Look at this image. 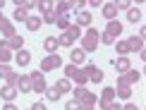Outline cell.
Returning a JSON list of instances; mask_svg holds the SVG:
<instances>
[{"mask_svg": "<svg viewBox=\"0 0 146 110\" xmlns=\"http://www.w3.org/2000/svg\"><path fill=\"white\" fill-rule=\"evenodd\" d=\"M98 29H89L86 34H84V38H82V50L84 53H94V50H98Z\"/></svg>", "mask_w": 146, "mask_h": 110, "instance_id": "1", "label": "cell"}, {"mask_svg": "<svg viewBox=\"0 0 146 110\" xmlns=\"http://www.w3.org/2000/svg\"><path fill=\"white\" fill-rule=\"evenodd\" d=\"M62 70H65V79H74L77 86H84V84L89 82L86 74H84V70H79V67H77V65H72V62H70V65H65Z\"/></svg>", "mask_w": 146, "mask_h": 110, "instance_id": "2", "label": "cell"}, {"mask_svg": "<svg viewBox=\"0 0 146 110\" xmlns=\"http://www.w3.org/2000/svg\"><path fill=\"white\" fill-rule=\"evenodd\" d=\"M60 67H62V58L55 53V55H46V58L41 60L38 72H50V70H60Z\"/></svg>", "mask_w": 146, "mask_h": 110, "instance_id": "3", "label": "cell"}, {"mask_svg": "<svg viewBox=\"0 0 146 110\" xmlns=\"http://www.w3.org/2000/svg\"><path fill=\"white\" fill-rule=\"evenodd\" d=\"M29 82H31V91H36V93H46V89H48V84H46V77H43V72H31L29 74Z\"/></svg>", "mask_w": 146, "mask_h": 110, "instance_id": "4", "label": "cell"}, {"mask_svg": "<svg viewBox=\"0 0 146 110\" xmlns=\"http://www.w3.org/2000/svg\"><path fill=\"white\" fill-rule=\"evenodd\" d=\"M84 74H86V79L89 82H94V84H98V82H103V72L96 67L94 62H89V65H84Z\"/></svg>", "mask_w": 146, "mask_h": 110, "instance_id": "5", "label": "cell"}, {"mask_svg": "<svg viewBox=\"0 0 146 110\" xmlns=\"http://www.w3.org/2000/svg\"><path fill=\"white\" fill-rule=\"evenodd\" d=\"M139 79H141V72H139V70H129V72H125V74L117 77V84H127V86H132V84H137Z\"/></svg>", "mask_w": 146, "mask_h": 110, "instance_id": "6", "label": "cell"}, {"mask_svg": "<svg viewBox=\"0 0 146 110\" xmlns=\"http://www.w3.org/2000/svg\"><path fill=\"white\" fill-rule=\"evenodd\" d=\"M77 103H79V110H94V105L98 103V96H96V93H89V91H86V93H84Z\"/></svg>", "mask_w": 146, "mask_h": 110, "instance_id": "7", "label": "cell"}, {"mask_svg": "<svg viewBox=\"0 0 146 110\" xmlns=\"http://www.w3.org/2000/svg\"><path fill=\"white\" fill-rule=\"evenodd\" d=\"M103 34H108V36H113V38H117V36L122 34V24H120L117 19L108 22V27H106V31H103Z\"/></svg>", "mask_w": 146, "mask_h": 110, "instance_id": "8", "label": "cell"}, {"mask_svg": "<svg viewBox=\"0 0 146 110\" xmlns=\"http://www.w3.org/2000/svg\"><path fill=\"white\" fill-rule=\"evenodd\" d=\"M12 60V50L7 46V41H0V65H7Z\"/></svg>", "mask_w": 146, "mask_h": 110, "instance_id": "9", "label": "cell"}, {"mask_svg": "<svg viewBox=\"0 0 146 110\" xmlns=\"http://www.w3.org/2000/svg\"><path fill=\"white\" fill-rule=\"evenodd\" d=\"M17 93H19V91L12 89V86H3V89H0V98H3L5 103H12V101L17 98Z\"/></svg>", "mask_w": 146, "mask_h": 110, "instance_id": "10", "label": "cell"}, {"mask_svg": "<svg viewBox=\"0 0 146 110\" xmlns=\"http://www.w3.org/2000/svg\"><path fill=\"white\" fill-rule=\"evenodd\" d=\"M15 60H17V65H19V67H27L29 62H31V53L22 48V50H17V53H15Z\"/></svg>", "mask_w": 146, "mask_h": 110, "instance_id": "11", "label": "cell"}, {"mask_svg": "<svg viewBox=\"0 0 146 110\" xmlns=\"http://www.w3.org/2000/svg\"><path fill=\"white\" fill-rule=\"evenodd\" d=\"M113 65H115V70H117V74H125V72H129V70H132V65H129V60H127V58H117V60H113Z\"/></svg>", "mask_w": 146, "mask_h": 110, "instance_id": "12", "label": "cell"}, {"mask_svg": "<svg viewBox=\"0 0 146 110\" xmlns=\"http://www.w3.org/2000/svg\"><path fill=\"white\" fill-rule=\"evenodd\" d=\"M103 17H106L108 22H113L115 17H117V7H115V3H106L103 5V12H101Z\"/></svg>", "mask_w": 146, "mask_h": 110, "instance_id": "13", "label": "cell"}, {"mask_svg": "<svg viewBox=\"0 0 146 110\" xmlns=\"http://www.w3.org/2000/svg\"><path fill=\"white\" fill-rule=\"evenodd\" d=\"M113 101H115V89L113 86H106V89H103V93H101L98 105H106V103H113Z\"/></svg>", "mask_w": 146, "mask_h": 110, "instance_id": "14", "label": "cell"}, {"mask_svg": "<svg viewBox=\"0 0 146 110\" xmlns=\"http://www.w3.org/2000/svg\"><path fill=\"white\" fill-rule=\"evenodd\" d=\"M127 46H129V53H132V50L141 53V50H144V38H139V36H132V38H127Z\"/></svg>", "mask_w": 146, "mask_h": 110, "instance_id": "15", "label": "cell"}, {"mask_svg": "<svg viewBox=\"0 0 146 110\" xmlns=\"http://www.w3.org/2000/svg\"><path fill=\"white\" fill-rule=\"evenodd\" d=\"M43 48H46V50H48V55H55V50H58V38H55V36H48V38L43 41Z\"/></svg>", "mask_w": 146, "mask_h": 110, "instance_id": "16", "label": "cell"}, {"mask_svg": "<svg viewBox=\"0 0 146 110\" xmlns=\"http://www.w3.org/2000/svg\"><path fill=\"white\" fill-rule=\"evenodd\" d=\"M17 91H22V93H29V91H31V82H29V77L19 74V79H17Z\"/></svg>", "mask_w": 146, "mask_h": 110, "instance_id": "17", "label": "cell"}, {"mask_svg": "<svg viewBox=\"0 0 146 110\" xmlns=\"http://www.w3.org/2000/svg\"><path fill=\"white\" fill-rule=\"evenodd\" d=\"M74 41H77V38H74V36H72L70 31H62V34L58 36V46H65V48H70L72 43H74Z\"/></svg>", "mask_w": 146, "mask_h": 110, "instance_id": "18", "label": "cell"}, {"mask_svg": "<svg viewBox=\"0 0 146 110\" xmlns=\"http://www.w3.org/2000/svg\"><path fill=\"white\" fill-rule=\"evenodd\" d=\"M7 46H10V50H22L24 48V38L19 34H15L12 38H7Z\"/></svg>", "mask_w": 146, "mask_h": 110, "instance_id": "19", "label": "cell"}, {"mask_svg": "<svg viewBox=\"0 0 146 110\" xmlns=\"http://www.w3.org/2000/svg\"><path fill=\"white\" fill-rule=\"evenodd\" d=\"M115 96H117V98H132V89L127 86V84H117V89H115Z\"/></svg>", "mask_w": 146, "mask_h": 110, "instance_id": "20", "label": "cell"}, {"mask_svg": "<svg viewBox=\"0 0 146 110\" xmlns=\"http://www.w3.org/2000/svg\"><path fill=\"white\" fill-rule=\"evenodd\" d=\"M91 24V12H77V27H89Z\"/></svg>", "mask_w": 146, "mask_h": 110, "instance_id": "21", "label": "cell"}, {"mask_svg": "<svg viewBox=\"0 0 146 110\" xmlns=\"http://www.w3.org/2000/svg\"><path fill=\"white\" fill-rule=\"evenodd\" d=\"M141 10H139V7H129V10H127V19H129L132 24H137V22H141Z\"/></svg>", "mask_w": 146, "mask_h": 110, "instance_id": "22", "label": "cell"}, {"mask_svg": "<svg viewBox=\"0 0 146 110\" xmlns=\"http://www.w3.org/2000/svg\"><path fill=\"white\" fill-rule=\"evenodd\" d=\"M70 58H72V65H77V67H79V65H84V60H86V53L77 48V50H72Z\"/></svg>", "mask_w": 146, "mask_h": 110, "instance_id": "23", "label": "cell"}, {"mask_svg": "<svg viewBox=\"0 0 146 110\" xmlns=\"http://www.w3.org/2000/svg\"><path fill=\"white\" fill-rule=\"evenodd\" d=\"M27 17H29V10L24 5H17L15 7V22H27Z\"/></svg>", "mask_w": 146, "mask_h": 110, "instance_id": "24", "label": "cell"}, {"mask_svg": "<svg viewBox=\"0 0 146 110\" xmlns=\"http://www.w3.org/2000/svg\"><path fill=\"white\" fill-rule=\"evenodd\" d=\"M0 31H3V36H5V38H12V36H15V27H12V24L5 19L3 24H0Z\"/></svg>", "mask_w": 146, "mask_h": 110, "instance_id": "25", "label": "cell"}, {"mask_svg": "<svg viewBox=\"0 0 146 110\" xmlns=\"http://www.w3.org/2000/svg\"><path fill=\"white\" fill-rule=\"evenodd\" d=\"M60 96H62V93H60L58 86H48V89H46V98H48V101H60Z\"/></svg>", "mask_w": 146, "mask_h": 110, "instance_id": "26", "label": "cell"}, {"mask_svg": "<svg viewBox=\"0 0 146 110\" xmlns=\"http://www.w3.org/2000/svg\"><path fill=\"white\" fill-rule=\"evenodd\" d=\"M41 24H43V22H41V17H27V27L31 29V31H38Z\"/></svg>", "mask_w": 146, "mask_h": 110, "instance_id": "27", "label": "cell"}, {"mask_svg": "<svg viewBox=\"0 0 146 110\" xmlns=\"http://www.w3.org/2000/svg\"><path fill=\"white\" fill-rule=\"evenodd\" d=\"M36 7L43 12V15H48V12H53V3H48V0H41V3H36Z\"/></svg>", "mask_w": 146, "mask_h": 110, "instance_id": "28", "label": "cell"}, {"mask_svg": "<svg viewBox=\"0 0 146 110\" xmlns=\"http://www.w3.org/2000/svg\"><path fill=\"white\" fill-rule=\"evenodd\" d=\"M58 29H60V31H67V27H70V19H67V17H58Z\"/></svg>", "mask_w": 146, "mask_h": 110, "instance_id": "29", "label": "cell"}, {"mask_svg": "<svg viewBox=\"0 0 146 110\" xmlns=\"http://www.w3.org/2000/svg\"><path fill=\"white\" fill-rule=\"evenodd\" d=\"M17 79H19V74H17V72H12V74H10L7 79H5V82H7L5 86H12V89H17Z\"/></svg>", "mask_w": 146, "mask_h": 110, "instance_id": "30", "label": "cell"}, {"mask_svg": "<svg viewBox=\"0 0 146 110\" xmlns=\"http://www.w3.org/2000/svg\"><path fill=\"white\" fill-rule=\"evenodd\" d=\"M55 86L60 89V93H65V91H70V89H72V86H70V79H60Z\"/></svg>", "mask_w": 146, "mask_h": 110, "instance_id": "31", "label": "cell"}, {"mask_svg": "<svg viewBox=\"0 0 146 110\" xmlns=\"http://www.w3.org/2000/svg\"><path fill=\"white\" fill-rule=\"evenodd\" d=\"M41 22H43V24H55V22H58V17H55V12H48V15L41 17Z\"/></svg>", "mask_w": 146, "mask_h": 110, "instance_id": "32", "label": "cell"}, {"mask_svg": "<svg viewBox=\"0 0 146 110\" xmlns=\"http://www.w3.org/2000/svg\"><path fill=\"white\" fill-rule=\"evenodd\" d=\"M117 53L122 55V58L129 53V46H127V41H117Z\"/></svg>", "mask_w": 146, "mask_h": 110, "instance_id": "33", "label": "cell"}, {"mask_svg": "<svg viewBox=\"0 0 146 110\" xmlns=\"http://www.w3.org/2000/svg\"><path fill=\"white\" fill-rule=\"evenodd\" d=\"M12 74V70H10V67L7 65H0V79H7Z\"/></svg>", "mask_w": 146, "mask_h": 110, "instance_id": "34", "label": "cell"}, {"mask_svg": "<svg viewBox=\"0 0 146 110\" xmlns=\"http://www.w3.org/2000/svg\"><path fill=\"white\" fill-rule=\"evenodd\" d=\"M72 93H74V101H79L84 93H86V89H84V86H77V89H72Z\"/></svg>", "mask_w": 146, "mask_h": 110, "instance_id": "35", "label": "cell"}, {"mask_svg": "<svg viewBox=\"0 0 146 110\" xmlns=\"http://www.w3.org/2000/svg\"><path fill=\"white\" fill-rule=\"evenodd\" d=\"M67 31H70L72 36H74V38H79V34H82V29H79L77 24H70V27H67Z\"/></svg>", "mask_w": 146, "mask_h": 110, "instance_id": "36", "label": "cell"}, {"mask_svg": "<svg viewBox=\"0 0 146 110\" xmlns=\"http://www.w3.org/2000/svg\"><path fill=\"white\" fill-rule=\"evenodd\" d=\"M101 108H103V110H122V105L115 103V101H113V103H106V105H101Z\"/></svg>", "mask_w": 146, "mask_h": 110, "instance_id": "37", "label": "cell"}, {"mask_svg": "<svg viewBox=\"0 0 146 110\" xmlns=\"http://www.w3.org/2000/svg\"><path fill=\"white\" fill-rule=\"evenodd\" d=\"M65 110H79V103L77 101H67L65 103Z\"/></svg>", "mask_w": 146, "mask_h": 110, "instance_id": "38", "label": "cell"}, {"mask_svg": "<svg viewBox=\"0 0 146 110\" xmlns=\"http://www.w3.org/2000/svg\"><path fill=\"white\" fill-rule=\"evenodd\" d=\"M115 7H117V10H129L132 5L127 3V0H120V3H115Z\"/></svg>", "mask_w": 146, "mask_h": 110, "instance_id": "39", "label": "cell"}, {"mask_svg": "<svg viewBox=\"0 0 146 110\" xmlns=\"http://www.w3.org/2000/svg\"><path fill=\"white\" fill-rule=\"evenodd\" d=\"M84 5H86V3H84V0H77V3H72V10H82Z\"/></svg>", "mask_w": 146, "mask_h": 110, "instance_id": "40", "label": "cell"}, {"mask_svg": "<svg viewBox=\"0 0 146 110\" xmlns=\"http://www.w3.org/2000/svg\"><path fill=\"white\" fill-rule=\"evenodd\" d=\"M31 110H46V105L38 101V103H34V105H31Z\"/></svg>", "mask_w": 146, "mask_h": 110, "instance_id": "41", "label": "cell"}, {"mask_svg": "<svg viewBox=\"0 0 146 110\" xmlns=\"http://www.w3.org/2000/svg\"><path fill=\"white\" fill-rule=\"evenodd\" d=\"M3 110H17V105H15V103H5Z\"/></svg>", "mask_w": 146, "mask_h": 110, "instance_id": "42", "label": "cell"}, {"mask_svg": "<svg viewBox=\"0 0 146 110\" xmlns=\"http://www.w3.org/2000/svg\"><path fill=\"white\" fill-rule=\"evenodd\" d=\"M122 110H139V108L134 105V103H127V105H122Z\"/></svg>", "mask_w": 146, "mask_h": 110, "instance_id": "43", "label": "cell"}, {"mask_svg": "<svg viewBox=\"0 0 146 110\" xmlns=\"http://www.w3.org/2000/svg\"><path fill=\"white\" fill-rule=\"evenodd\" d=\"M3 22H5V17H3V12H0V24H3Z\"/></svg>", "mask_w": 146, "mask_h": 110, "instance_id": "44", "label": "cell"}, {"mask_svg": "<svg viewBox=\"0 0 146 110\" xmlns=\"http://www.w3.org/2000/svg\"><path fill=\"white\" fill-rule=\"evenodd\" d=\"M0 7H3V0H0Z\"/></svg>", "mask_w": 146, "mask_h": 110, "instance_id": "45", "label": "cell"}]
</instances>
